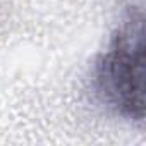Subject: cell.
<instances>
[{"instance_id":"cell-1","label":"cell","mask_w":146,"mask_h":146,"mask_svg":"<svg viewBox=\"0 0 146 146\" xmlns=\"http://www.w3.org/2000/svg\"><path fill=\"white\" fill-rule=\"evenodd\" d=\"M93 88L113 113L141 122L144 117V28L139 11L129 12L100 55Z\"/></svg>"}]
</instances>
